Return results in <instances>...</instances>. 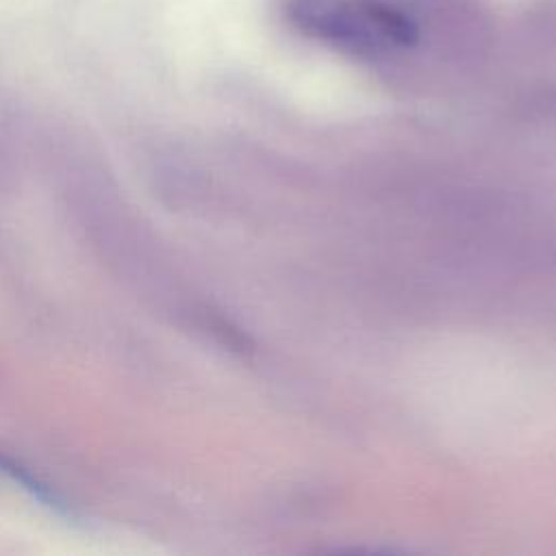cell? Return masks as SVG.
I'll use <instances>...</instances> for the list:
<instances>
[{
    "label": "cell",
    "instance_id": "7a4b0ae2",
    "mask_svg": "<svg viewBox=\"0 0 556 556\" xmlns=\"http://www.w3.org/2000/svg\"><path fill=\"white\" fill-rule=\"evenodd\" d=\"M365 4H367L374 26L378 28V33L382 35L384 41H393V43H402V46L417 41V26L402 11H397L389 4H382L378 0H365Z\"/></svg>",
    "mask_w": 556,
    "mask_h": 556
},
{
    "label": "cell",
    "instance_id": "6da1fadb",
    "mask_svg": "<svg viewBox=\"0 0 556 556\" xmlns=\"http://www.w3.org/2000/svg\"><path fill=\"white\" fill-rule=\"evenodd\" d=\"M287 11L302 30L361 52L384 41L365 0H289Z\"/></svg>",
    "mask_w": 556,
    "mask_h": 556
}]
</instances>
